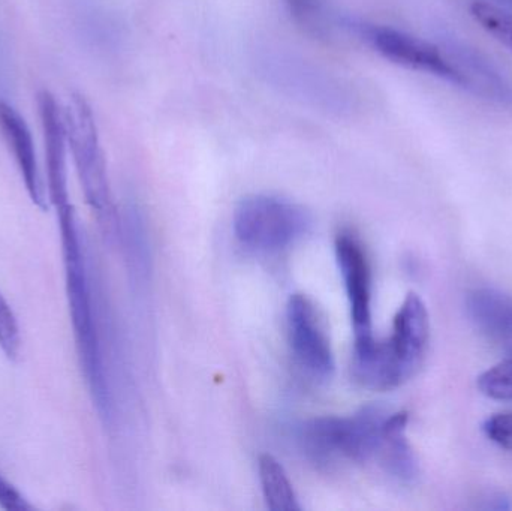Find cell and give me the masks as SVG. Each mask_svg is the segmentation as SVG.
Here are the masks:
<instances>
[{
	"label": "cell",
	"instance_id": "277c9868",
	"mask_svg": "<svg viewBox=\"0 0 512 511\" xmlns=\"http://www.w3.org/2000/svg\"><path fill=\"white\" fill-rule=\"evenodd\" d=\"M63 117L68 146L71 147L74 156L86 203L89 204L104 233L113 236L119 228V219L92 107L84 96L74 93L69 99L68 107L63 111Z\"/></svg>",
	"mask_w": 512,
	"mask_h": 511
},
{
	"label": "cell",
	"instance_id": "52a82bcc",
	"mask_svg": "<svg viewBox=\"0 0 512 511\" xmlns=\"http://www.w3.org/2000/svg\"><path fill=\"white\" fill-rule=\"evenodd\" d=\"M286 327L292 356L310 377L328 380L333 375V347L315 303L304 294H292L286 306Z\"/></svg>",
	"mask_w": 512,
	"mask_h": 511
},
{
	"label": "cell",
	"instance_id": "30bf717a",
	"mask_svg": "<svg viewBox=\"0 0 512 511\" xmlns=\"http://www.w3.org/2000/svg\"><path fill=\"white\" fill-rule=\"evenodd\" d=\"M445 50L462 72L466 90L512 113V81L492 60L463 42L448 41Z\"/></svg>",
	"mask_w": 512,
	"mask_h": 511
},
{
	"label": "cell",
	"instance_id": "3957f363",
	"mask_svg": "<svg viewBox=\"0 0 512 511\" xmlns=\"http://www.w3.org/2000/svg\"><path fill=\"white\" fill-rule=\"evenodd\" d=\"M388 416L385 408L369 405L351 416L316 417L301 425L298 441L307 459L321 467L366 464L378 455Z\"/></svg>",
	"mask_w": 512,
	"mask_h": 511
},
{
	"label": "cell",
	"instance_id": "4fadbf2b",
	"mask_svg": "<svg viewBox=\"0 0 512 511\" xmlns=\"http://www.w3.org/2000/svg\"><path fill=\"white\" fill-rule=\"evenodd\" d=\"M466 311L474 326L512 359V297L478 288L466 297Z\"/></svg>",
	"mask_w": 512,
	"mask_h": 511
},
{
	"label": "cell",
	"instance_id": "d6986e66",
	"mask_svg": "<svg viewBox=\"0 0 512 511\" xmlns=\"http://www.w3.org/2000/svg\"><path fill=\"white\" fill-rule=\"evenodd\" d=\"M0 350L6 359L17 360L21 353V332L17 317L0 293Z\"/></svg>",
	"mask_w": 512,
	"mask_h": 511
},
{
	"label": "cell",
	"instance_id": "ba28073f",
	"mask_svg": "<svg viewBox=\"0 0 512 511\" xmlns=\"http://www.w3.org/2000/svg\"><path fill=\"white\" fill-rule=\"evenodd\" d=\"M334 251L348 297L354 342L366 341L373 336L372 272L369 260L361 243L349 233L337 236Z\"/></svg>",
	"mask_w": 512,
	"mask_h": 511
},
{
	"label": "cell",
	"instance_id": "7c38bea8",
	"mask_svg": "<svg viewBox=\"0 0 512 511\" xmlns=\"http://www.w3.org/2000/svg\"><path fill=\"white\" fill-rule=\"evenodd\" d=\"M285 8L301 32L325 44L358 36L360 21L343 15L330 0H285Z\"/></svg>",
	"mask_w": 512,
	"mask_h": 511
},
{
	"label": "cell",
	"instance_id": "9a60e30c",
	"mask_svg": "<svg viewBox=\"0 0 512 511\" xmlns=\"http://www.w3.org/2000/svg\"><path fill=\"white\" fill-rule=\"evenodd\" d=\"M408 422L409 416L405 411L390 413L385 422L384 438L376 455L385 473L402 483H414L420 474L417 456L406 437Z\"/></svg>",
	"mask_w": 512,
	"mask_h": 511
},
{
	"label": "cell",
	"instance_id": "7a4b0ae2",
	"mask_svg": "<svg viewBox=\"0 0 512 511\" xmlns=\"http://www.w3.org/2000/svg\"><path fill=\"white\" fill-rule=\"evenodd\" d=\"M429 314L417 294L406 296L394 317L393 332L387 339L375 336L355 342L352 375L375 392H390L414 377L423 363L429 342Z\"/></svg>",
	"mask_w": 512,
	"mask_h": 511
},
{
	"label": "cell",
	"instance_id": "9c48e42d",
	"mask_svg": "<svg viewBox=\"0 0 512 511\" xmlns=\"http://www.w3.org/2000/svg\"><path fill=\"white\" fill-rule=\"evenodd\" d=\"M38 111L42 134H44L48 203L57 209L71 203L68 191V170H66L68 137H66L65 117L53 93L48 90H41L38 93Z\"/></svg>",
	"mask_w": 512,
	"mask_h": 511
},
{
	"label": "cell",
	"instance_id": "8fae6325",
	"mask_svg": "<svg viewBox=\"0 0 512 511\" xmlns=\"http://www.w3.org/2000/svg\"><path fill=\"white\" fill-rule=\"evenodd\" d=\"M0 131L14 155L30 200L39 209L47 210V189L39 171L32 132L23 116L5 101H0Z\"/></svg>",
	"mask_w": 512,
	"mask_h": 511
},
{
	"label": "cell",
	"instance_id": "5b68a950",
	"mask_svg": "<svg viewBox=\"0 0 512 511\" xmlns=\"http://www.w3.org/2000/svg\"><path fill=\"white\" fill-rule=\"evenodd\" d=\"M310 225L312 218L303 206L265 194L243 198L233 219L237 240L259 252L280 251L294 245Z\"/></svg>",
	"mask_w": 512,
	"mask_h": 511
},
{
	"label": "cell",
	"instance_id": "8992f818",
	"mask_svg": "<svg viewBox=\"0 0 512 511\" xmlns=\"http://www.w3.org/2000/svg\"><path fill=\"white\" fill-rule=\"evenodd\" d=\"M358 38L372 45L390 62L441 78L465 89L462 72L442 45L382 24L361 23Z\"/></svg>",
	"mask_w": 512,
	"mask_h": 511
},
{
	"label": "cell",
	"instance_id": "ffe728a7",
	"mask_svg": "<svg viewBox=\"0 0 512 511\" xmlns=\"http://www.w3.org/2000/svg\"><path fill=\"white\" fill-rule=\"evenodd\" d=\"M483 431L502 449L512 450V413L493 414L484 422Z\"/></svg>",
	"mask_w": 512,
	"mask_h": 511
},
{
	"label": "cell",
	"instance_id": "6da1fadb",
	"mask_svg": "<svg viewBox=\"0 0 512 511\" xmlns=\"http://www.w3.org/2000/svg\"><path fill=\"white\" fill-rule=\"evenodd\" d=\"M56 213L59 219L60 242H62L66 300H68L69 318H71L81 372L99 417L104 420L110 419L111 393L107 374H105L92 284H90L86 252L81 242L77 215L72 203L57 207Z\"/></svg>",
	"mask_w": 512,
	"mask_h": 511
},
{
	"label": "cell",
	"instance_id": "ac0fdd59",
	"mask_svg": "<svg viewBox=\"0 0 512 511\" xmlns=\"http://www.w3.org/2000/svg\"><path fill=\"white\" fill-rule=\"evenodd\" d=\"M478 387L487 398L495 401H512V359L505 357L478 378Z\"/></svg>",
	"mask_w": 512,
	"mask_h": 511
},
{
	"label": "cell",
	"instance_id": "44dd1931",
	"mask_svg": "<svg viewBox=\"0 0 512 511\" xmlns=\"http://www.w3.org/2000/svg\"><path fill=\"white\" fill-rule=\"evenodd\" d=\"M0 507L8 511H32L33 506L0 474Z\"/></svg>",
	"mask_w": 512,
	"mask_h": 511
},
{
	"label": "cell",
	"instance_id": "2e32d148",
	"mask_svg": "<svg viewBox=\"0 0 512 511\" xmlns=\"http://www.w3.org/2000/svg\"><path fill=\"white\" fill-rule=\"evenodd\" d=\"M259 483L265 503L271 511H300L301 504L295 494L294 486L276 458L261 455L258 459Z\"/></svg>",
	"mask_w": 512,
	"mask_h": 511
},
{
	"label": "cell",
	"instance_id": "e0dca14e",
	"mask_svg": "<svg viewBox=\"0 0 512 511\" xmlns=\"http://www.w3.org/2000/svg\"><path fill=\"white\" fill-rule=\"evenodd\" d=\"M474 20L501 42L512 54V12L511 9L492 2H474L471 5Z\"/></svg>",
	"mask_w": 512,
	"mask_h": 511
},
{
	"label": "cell",
	"instance_id": "5bb4252c",
	"mask_svg": "<svg viewBox=\"0 0 512 511\" xmlns=\"http://www.w3.org/2000/svg\"><path fill=\"white\" fill-rule=\"evenodd\" d=\"M274 60V66H279L280 72L274 71L280 86L291 90L294 95L312 101L315 105H322L330 110L340 111L346 105L345 90L342 84L336 83L333 78L327 77L325 72H318L316 69L307 68L303 62L295 65L294 60Z\"/></svg>",
	"mask_w": 512,
	"mask_h": 511
}]
</instances>
